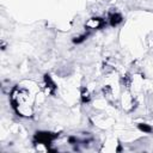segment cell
I'll return each instance as SVG.
<instances>
[{"label": "cell", "instance_id": "cell-4", "mask_svg": "<svg viewBox=\"0 0 153 153\" xmlns=\"http://www.w3.org/2000/svg\"><path fill=\"white\" fill-rule=\"evenodd\" d=\"M109 20H110L111 26H116L117 24H120L122 22V16L120 13H111L109 17Z\"/></svg>", "mask_w": 153, "mask_h": 153}, {"label": "cell", "instance_id": "cell-5", "mask_svg": "<svg viewBox=\"0 0 153 153\" xmlns=\"http://www.w3.org/2000/svg\"><path fill=\"white\" fill-rule=\"evenodd\" d=\"M139 128H140L142 131H146V133H151V131H152V128H151V127H148V126H146V124H143V126H142V124H140V126H139Z\"/></svg>", "mask_w": 153, "mask_h": 153}, {"label": "cell", "instance_id": "cell-1", "mask_svg": "<svg viewBox=\"0 0 153 153\" xmlns=\"http://www.w3.org/2000/svg\"><path fill=\"white\" fill-rule=\"evenodd\" d=\"M11 100L16 111L24 117L32 116V104H33V96L30 91L24 87H14L11 94Z\"/></svg>", "mask_w": 153, "mask_h": 153}, {"label": "cell", "instance_id": "cell-2", "mask_svg": "<svg viewBox=\"0 0 153 153\" xmlns=\"http://www.w3.org/2000/svg\"><path fill=\"white\" fill-rule=\"evenodd\" d=\"M57 135L56 134H51V133H47V131H39L36 134V141H38V143L42 145H49Z\"/></svg>", "mask_w": 153, "mask_h": 153}, {"label": "cell", "instance_id": "cell-3", "mask_svg": "<svg viewBox=\"0 0 153 153\" xmlns=\"http://www.w3.org/2000/svg\"><path fill=\"white\" fill-rule=\"evenodd\" d=\"M103 24H104V20L102 18H91L86 22L85 26L93 30V29H99L100 26H103Z\"/></svg>", "mask_w": 153, "mask_h": 153}]
</instances>
